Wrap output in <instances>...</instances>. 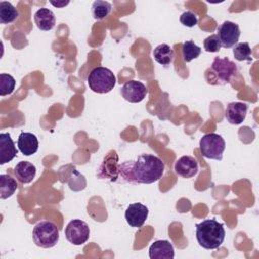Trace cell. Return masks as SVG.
Returning <instances> with one entry per match:
<instances>
[{"label":"cell","instance_id":"cell-4","mask_svg":"<svg viewBox=\"0 0 259 259\" xmlns=\"http://www.w3.org/2000/svg\"><path fill=\"white\" fill-rule=\"evenodd\" d=\"M89 88L95 93H108L116 83V78L112 71L105 67H96L92 69L87 77Z\"/></svg>","mask_w":259,"mask_h":259},{"label":"cell","instance_id":"cell-8","mask_svg":"<svg viewBox=\"0 0 259 259\" xmlns=\"http://www.w3.org/2000/svg\"><path fill=\"white\" fill-rule=\"evenodd\" d=\"M240 28L239 25L232 21H224L218 28V37L221 41L222 47L229 49L234 47L240 38Z\"/></svg>","mask_w":259,"mask_h":259},{"label":"cell","instance_id":"cell-21","mask_svg":"<svg viewBox=\"0 0 259 259\" xmlns=\"http://www.w3.org/2000/svg\"><path fill=\"white\" fill-rule=\"evenodd\" d=\"M18 17L17 9L8 1L0 2V23L8 24L14 22Z\"/></svg>","mask_w":259,"mask_h":259},{"label":"cell","instance_id":"cell-27","mask_svg":"<svg viewBox=\"0 0 259 259\" xmlns=\"http://www.w3.org/2000/svg\"><path fill=\"white\" fill-rule=\"evenodd\" d=\"M181 24H183L186 27H193L197 24V16L192 11H185L180 15L179 18Z\"/></svg>","mask_w":259,"mask_h":259},{"label":"cell","instance_id":"cell-20","mask_svg":"<svg viewBox=\"0 0 259 259\" xmlns=\"http://www.w3.org/2000/svg\"><path fill=\"white\" fill-rule=\"evenodd\" d=\"M18 185L16 180L9 174L0 175V197L6 199L14 194Z\"/></svg>","mask_w":259,"mask_h":259},{"label":"cell","instance_id":"cell-1","mask_svg":"<svg viewBox=\"0 0 259 259\" xmlns=\"http://www.w3.org/2000/svg\"><path fill=\"white\" fill-rule=\"evenodd\" d=\"M164 170V162L151 154H142L136 160L125 161L118 165L119 175L132 184L154 183L162 178Z\"/></svg>","mask_w":259,"mask_h":259},{"label":"cell","instance_id":"cell-3","mask_svg":"<svg viewBox=\"0 0 259 259\" xmlns=\"http://www.w3.org/2000/svg\"><path fill=\"white\" fill-rule=\"evenodd\" d=\"M238 72L237 65L229 58L215 57L210 67L205 71V79L211 85H225L231 82Z\"/></svg>","mask_w":259,"mask_h":259},{"label":"cell","instance_id":"cell-16","mask_svg":"<svg viewBox=\"0 0 259 259\" xmlns=\"http://www.w3.org/2000/svg\"><path fill=\"white\" fill-rule=\"evenodd\" d=\"M17 146L24 156H31L38 150V140L32 133L21 132L18 136Z\"/></svg>","mask_w":259,"mask_h":259},{"label":"cell","instance_id":"cell-15","mask_svg":"<svg viewBox=\"0 0 259 259\" xmlns=\"http://www.w3.org/2000/svg\"><path fill=\"white\" fill-rule=\"evenodd\" d=\"M17 155V150L8 133L0 134V165H4L13 160Z\"/></svg>","mask_w":259,"mask_h":259},{"label":"cell","instance_id":"cell-19","mask_svg":"<svg viewBox=\"0 0 259 259\" xmlns=\"http://www.w3.org/2000/svg\"><path fill=\"white\" fill-rule=\"evenodd\" d=\"M153 57L157 63L163 66H168L173 62L174 51L169 45L161 44L154 49Z\"/></svg>","mask_w":259,"mask_h":259},{"label":"cell","instance_id":"cell-26","mask_svg":"<svg viewBox=\"0 0 259 259\" xmlns=\"http://www.w3.org/2000/svg\"><path fill=\"white\" fill-rule=\"evenodd\" d=\"M203 47H204V50L206 52L215 53V52H219L221 50L222 45H221V41H220L218 35L217 34H211V35L207 36L204 39Z\"/></svg>","mask_w":259,"mask_h":259},{"label":"cell","instance_id":"cell-2","mask_svg":"<svg viewBox=\"0 0 259 259\" xmlns=\"http://www.w3.org/2000/svg\"><path fill=\"white\" fill-rule=\"evenodd\" d=\"M195 234L199 246L207 250L220 248L226 236L224 225L215 219H206L196 224Z\"/></svg>","mask_w":259,"mask_h":259},{"label":"cell","instance_id":"cell-24","mask_svg":"<svg viewBox=\"0 0 259 259\" xmlns=\"http://www.w3.org/2000/svg\"><path fill=\"white\" fill-rule=\"evenodd\" d=\"M200 54H201V49L197 45H195L192 40H186L182 45V57L184 62L186 63L191 62L192 60L198 58Z\"/></svg>","mask_w":259,"mask_h":259},{"label":"cell","instance_id":"cell-18","mask_svg":"<svg viewBox=\"0 0 259 259\" xmlns=\"http://www.w3.org/2000/svg\"><path fill=\"white\" fill-rule=\"evenodd\" d=\"M14 173L16 178L23 184L30 183L36 174L35 166L27 161H20L16 164L14 168Z\"/></svg>","mask_w":259,"mask_h":259},{"label":"cell","instance_id":"cell-25","mask_svg":"<svg viewBox=\"0 0 259 259\" xmlns=\"http://www.w3.org/2000/svg\"><path fill=\"white\" fill-rule=\"evenodd\" d=\"M15 88V79L9 75L2 73L0 74V95L5 96L13 92Z\"/></svg>","mask_w":259,"mask_h":259},{"label":"cell","instance_id":"cell-28","mask_svg":"<svg viewBox=\"0 0 259 259\" xmlns=\"http://www.w3.org/2000/svg\"><path fill=\"white\" fill-rule=\"evenodd\" d=\"M52 5H54V6H56V7H64V6H66V5H68L69 3H70V1H62V2H54V1H51L50 2Z\"/></svg>","mask_w":259,"mask_h":259},{"label":"cell","instance_id":"cell-6","mask_svg":"<svg viewBox=\"0 0 259 259\" xmlns=\"http://www.w3.org/2000/svg\"><path fill=\"white\" fill-rule=\"evenodd\" d=\"M199 149L204 158L221 161L226 149V142L221 135L208 133L201 137L199 141Z\"/></svg>","mask_w":259,"mask_h":259},{"label":"cell","instance_id":"cell-9","mask_svg":"<svg viewBox=\"0 0 259 259\" xmlns=\"http://www.w3.org/2000/svg\"><path fill=\"white\" fill-rule=\"evenodd\" d=\"M120 93L126 101L131 103H139L142 100H144L148 93V90L147 87L142 82L132 80L125 82L122 85Z\"/></svg>","mask_w":259,"mask_h":259},{"label":"cell","instance_id":"cell-17","mask_svg":"<svg viewBox=\"0 0 259 259\" xmlns=\"http://www.w3.org/2000/svg\"><path fill=\"white\" fill-rule=\"evenodd\" d=\"M33 19L37 28L44 31L53 29L56 24V16L54 12L46 7H41L36 10L33 15Z\"/></svg>","mask_w":259,"mask_h":259},{"label":"cell","instance_id":"cell-22","mask_svg":"<svg viewBox=\"0 0 259 259\" xmlns=\"http://www.w3.org/2000/svg\"><path fill=\"white\" fill-rule=\"evenodd\" d=\"M92 15L93 18L96 20H101L104 19L106 16H108L111 12L112 6L109 2L107 1H94L92 3Z\"/></svg>","mask_w":259,"mask_h":259},{"label":"cell","instance_id":"cell-23","mask_svg":"<svg viewBox=\"0 0 259 259\" xmlns=\"http://www.w3.org/2000/svg\"><path fill=\"white\" fill-rule=\"evenodd\" d=\"M234 57L237 61H252V50L248 42H237L233 49Z\"/></svg>","mask_w":259,"mask_h":259},{"label":"cell","instance_id":"cell-7","mask_svg":"<svg viewBox=\"0 0 259 259\" xmlns=\"http://www.w3.org/2000/svg\"><path fill=\"white\" fill-rule=\"evenodd\" d=\"M66 239L75 246L85 244L90 236V229L86 222L75 219L68 223L65 229Z\"/></svg>","mask_w":259,"mask_h":259},{"label":"cell","instance_id":"cell-11","mask_svg":"<svg viewBox=\"0 0 259 259\" xmlns=\"http://www.w3.org/2000/svg\"><path fill=\"white\" fill-rule=\"evenodd\" d=\"M247 111L248 105L246 103L240 101L230 102L226 107L225 117L231 124H240L245 120Z\"/></svg>","mask_w":259,"mask_h":259},{"label":"cell","instance_id":"cell-5","mask_svg":"<svg viewBox=\"0 0 259 259\" xmlns=\"http://www.w3.org/2000/svg\"><path fill=\"white\" fill-rule=\"evenodd\" d=\"M60 238L59 229L52 221H40L32 230V239L36 246L40 248H52L56 246Z\"/></svg>","mask_w":259,"mask_h":259},{"label":"cell","instance_id":"cell-12","mask_svg":"<svg viewBox=\"0 0 259 259\" xmlns=\"http://www.w3.org/2000/svg\"><path fill=\"white\" fill-rule=\"evenodd\" d=\"M174 170L183 178H191L198 172V163L191 156H182L175 162Z\"/></svg>","mask_w":259,"mask_h":259},{"label":"cell","instance_id":"cell-13","mask_svg":"<svg viewBox=\"0 0 259 259\" xmlns=\"http://www.w3.org/2000/svg\"><path fill=\"white\" fill-rule=\"evenodd\" d=\"M149 257L151 259H173V245L167 240H157L149 248Z\"/></svg>","mask_w":259,"mask_h":259},{"label":"cell","instance_id":"cell-10","mask_svg":"<svg viewBox=\"0 0 259 259\" xmlns=\"http://www.w3.org/2000/svg\"><path fill=\"white\" fill-rule=\"evenodd\" d=\"M148 214L149 208L140 202H136L127 206L124 212V218L131 227L141 228L148 219Z\"/></svg>","mask_w":259,"mask_h":259},{"label":"cell","instance_id":"cell-14","mask_svg":"<svg viewBox=\"0 0 259 259\" xmlns=\"http://www.w3.org/2000/svg\"><path fill=\"white\" fill-rule=\"evenodd\" d=\"M118 157L115 151H111L103 160L99 170L100 173L98 174L99 177L109 178L111 181H115L118 176Z\"/></svg>","mask_w":259,"mask_h":259}]
</instances>
